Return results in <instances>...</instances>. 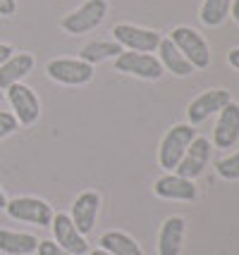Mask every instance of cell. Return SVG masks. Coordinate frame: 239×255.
Segmentation results:
<instances>
[{
  "mask_svg": "<svg viewBox=\"0 0 239 255\" xmlns=\"http://www.w3.org/2000/svg\"><path fill=\"white\" fill-rule=\"evenodd\" d=\"M5 205H7V198H5V193L0 189V210H5Z\"/></svg>",
  "mask_w": 239,
  "mask_h": 255,
  "instance_id": "f1b7e54d",
  "label": "cell"
},
{
  "mask_svg": "<svg viewBox=\"0 0 239 255\" xmlns=\"http://www.w3.org/2000/svg\"><path fill=\"white\" fill-rule=\"evenodd\" d=\"M230 100H232L230 98V91H225V89L204 91L201 96H196V98L189 103L187 120H189V124H201L204 120H208L211 115H216V112L223 110Z\"/></svg>",
  "mask_w": 239,
  "mask_h": 255,
  "instance_id": "30bf717a",
  "label": "cell"
},
{
  "mask_svg": "<svg viewBox=\"0 0 239 255\" xmlns=\"http://www.w3.org/2000/svg\"><path fill=\"white\" fill-rule=\"evenodd\" d=\"M31 69H34V55H29V53H12L0 65V91L10 89L12 84H19Z\"/></svg>",
  "mask_w": 239,
  "mask_h": 255,
  "instance_id": "9a60e30c",
  "label": "cell"
},
{
  "mask_svg": "<svg viewBox=\"0 0 239 255\" xmlns=\"http://www.w3.org/2000/svg\"><path fill=\"white\" fill-rule=\"evenodd\" d=\"M232 0H204L201 5V22L206 26H220L230 17Z\"/></svg>",
  "mask_w": 239,
  "mask_h": 255,
  "instance_id": "44dd1931",
  "label": "cell"
},
{
  "mask_svg": "<svg viewBox=\"0 0 239 255\" xmlns=\"http://www.w3.org/2000/svg\"><path fill=\"white\" fill-rule=\"evenodd\" d=\"M115 69L129 77L144 79V81H156L165 72L160 60H156L151 53H134V50H122L115 57Z\"/></svg>",
  "mask_w": 239,
  "mask_h": 255,
  "instance_id": "277c9868",
  "label": "cell"
},
{
  "mask_svg": "<svg viewBox=\"0 0 239 255\" xmlns=\"http://www.w3.org/2000/svg\"><path fill=\"white\" fill-rule=\"evenodd\" d=\"M2 98H5V96H2V91H0V100H2Z\"/></svg>",
  "mask_w": 239,
  "mask_h": 255,
  "instance_id": "4dcf8cb0",
  "label": "cell"
},
{
  "mask_svg": "<svg viewBox=\"0 0 239 255\" xmlns=\"http://www.w3.org/2000/svg\"><path fill=\"white\" fill-rule=\"evenodd\" d=\"M17 129H19L17 117H14L12 112H0V141H2V138H7V136L14 133Z\"/></svg>",
  "mask_w": 239,
  "mask_h": 255,
  "instance_id": "603a6c76",
  "label": "cell"
},
{
  "mask_svg": "<svg viewBox=\"0 0 239 255\" xmlns=\"http://www.w3.org/2000/svg\"><path fill=\"white\" fill-rule=\"evenodd\" d=\"M158 53H160V65H163L165 72H172L175 77H189L194 72L192 62L177 50V45L172 43L170 38H160Z\"/></svg>",
  "mask_w": 239,
  "mask_h": 255,
  "instance_id": "e0dca14e",
  "label": "cell"
},
{
  "mask_svg": "<svg viewBox=\"0 0 239 255\" xmlns=\"http://www.w3.org/2000/svg\"><path fill=\"white\" fill-rule=\"evenodd\" d=\"M12 53H14V50H12V45L0 43V65H2V62H5V60H7V57H10Z\"/></svg>",
  "mask_w": 239,
  "mask_h": 255,
  "instance_id": "484cf974",
  "label": "cell"
},
{
  "mask_svg": "<svg viewBox=\"0 0 239 255\" xmlns=\"http://www.w3.org/2000/svg\"><path fill=\"white\" fill-rule=\"evenodd\" d=\"M239 141V105L230 100L220 110L216 131H213V143L216 148H232Z\"/></svg>",
  "mask_w": 239,
  "mask_h": 255,
  "instance_id": "4fadbf2b",
  "label": "cell"
},
{
  "mask_svg": "<svg viewBox=\"0 0 239 255\" xmlns=\"http://www.w3.org/2000/svg\"><path fill=\"white\" fill-rule=\"evenodd\" d=\"M98 244L110 255H144L137 241L132 236H127L125 232H105Z\"/></svg>",
  "mask_w": 239,
  "mask_h": 255,
  "instance_id": "d6986e66",
  "label": "cell"
},
{
  "mask_svg": "<svg viewBox=\"0 0 239 255\" xmlns=\"http://www.w3.org/2000/svg\"><path fill=\"white\" fill-rule=\"evenodd\" d=\"M98 208H101V196L96 191H84V193H79L74 198L69 220H72V224L77 227V232L81 236H86L93 229L96 217H98Z\"/></svg>",
  "mask_w": 239,
  "mask_h": 255,
  "instance_id": "8fae6325",
  "label": "cell"
},
{
  "mask_svg": "<svg viewBox=\"0 0 239 255\" xmlns=\"http://www.w3.org/2000/svg\"><path fill=\"white\" fill-rule=\"evenodd\" d=\"M228 60H230V65H232V67H235V69L239 72V48H235V50H230Z\"/></svg>",
  "mask_w": 239,
  "mask_h": 255,
  "instance_id": "4316f807",
  "label": "cell"
},
{
  "mask_svg": "<svg viewBox=\"0 0 239 255\" xmlns=\"http://www.w3.org/2000/svg\"><path fill=\"white\" fill-rule=\"evenodd\" d=\"M50 227H53L55 244L60 246V248H65L67 253H72V255H84L86 251H89L86 239H84V236L77 232V227L72 224L69 215H65V212H57V215H53V222H50Z\"/></svg>",
  "mask_w": 239,
  "mask_h": 255,
  "instance_id": "7c38bea8",
  "label": "cell"
},
{
  "mask_svg": "<svg viewBox=\"0 0 239 255\" xmlns=\"http://www.w3.org/2000/svg\"><path fill=\"white\" fill-rule=\"evenodd\" d=\"M7 91V100H10L12 110H14V117L22 127H31V124L38 120L41 115V103H38V96L34 93V89H29L26 84H12Z\"/></svg>",
  "mask_w": 239,
  "mask_h": 255,
  "instance_id": "ba28073f",
  "label": "cell"
},
{
  "mask_svg": "<svg viewBox=\"0 0 239 255\" xmlns=\"http://www.w3.org/2000/svg\"><path fill=\"white\" fill-rule=\"evenodd\" d=\"M153 193L165 200H194L196 198V186L192 179H184L175 172H168L153 184Z\"/></svg>",
  "mask_w": 239,
  "mask_h": 255,
  "instance_id": "5bb4252c",
  "label": "cell"
},
{
  "mask_svg": "<svg viewBox=\"0 0 239 255\" xmlns=\"http://www.w3.org/2000/svg\"><path fill=\"white\" fill-rule=\"evenodd\" d=\"M208 157H211V141L204 138V136H196L189 148L184 150L180 165L175 167V174H180L184 179H196L204 174L206 165H208Z\"/></svg>",
  "mask_w": 239,
  "mask_h": 255,
  "instance_id": "9c48e42d",
  "label": "cell"
},
{
  "mask_svg": "<svg viewBox=\"0 0 239 255\" xmlns=\"http://www.w3.org/2000/svg\"><path fill=\"white\" fill-rule=\"evenodd\" d=\"M91 255H110L108 251H103V248H98V251H91Z\"/></svg>",
  "mask_w": 239,
  "mask_h": 255,
  "instance_id": "f546056e",
  "label": "cell"
},
{
  "mask_svg": "<svg viewBox=\"0 0 239 255\" xmlns=\"http://www.w3.org/2000/svg\"><path fill=\"white\" fill-rule=\"evenodd\" d=\"M17 12V0H0V17H12Z\"/></svg>",
  "mask_w": 239,
  "mask_h": 255,
  "instance_id": "d4e9b609",
  "label": "cell"
},
{
  "mask_svg": "<svg viewBox=\"0 0 239 255\" xmlns=\"http://www.w3.org/2000/svg\"><path fill=\"white\" fill-rule=\"evenodd\" d=\"M216 169H218V174H220L223 179H228V181H237L239 179V150L237 153H230V155L223 157V160H218Z\"/></svg>",
  "mask_w": 239,
  "mask_h": 255,
  "instance_id": "7402d4cb",
  "label": "cell"
},
{
  "mask_svg": "<svg viewBox=\"0 0 239 255\" xmlns=\"http://www.w3.org/2000/svg\"><path fill=\"white\" fill-rule=\"evenodd\" d=\"M158 31L141 29L134 24H115L113 26V41L122 45V50H134V53H156L160 45Z\"/></svg>",
  "mask_w": 239,
  "mask_h": 255,
  "instance_id": "52a82bcc",
  "label": "cell"
},
{
  "mask_svg": "<svg viewBox=\"0 0 239 255\" xmlns=\"http://www.w3.org/2000/svg\"><path fill=\"white\" fill-rule=\"evenodd\" d=\"M230 12H232V19L239 24V0H232V7H230Z\"/></svg>",
  "mask_w": 239,
  "mask_h": 255,
  "instance_id": "83f0119b",
  "label": "cell"
},
{
  "mask_svg": "<svg viewBox=\"0 0 239 255\" xmlns=\"http://www.w3.org/2000/svg\"><path fill=\"white\" fill-rule=\"evenodd\" d=\"M38 239L31 234L10 232V229H0V253L5 255H29L36 251Z\"/></svg>",
  "mask_w": 239,
  "mask_h": 255,
  "instance_id": "ac0fdd59",
  "label": "cell"
},
{
  "mask_svg": "<svg viewBox=\"0 0 239 255\" xmlns=\"http://www.w3.org/2000/svg\"><path fill=\"white\" fill-rule=\"evenodd\" d=\"M46 74L57 84L65 86H84L93 79V65L84 62V60H74V57H57L50 60L46 67Z\"/></svg>",
  "mask_w": 239,
  "mask_h": 255,
  "instance_id": "5b68a950",
  "label": "cell"
},
{
  "mask_svg": "<svg viewBox=\"0 0 239 255\" xmlns=\"http://www.w3.org/2000/svg\"><path fill=\"white\" fill-rule=\"evenodd\" d=\"M105 14H108V0H86L81 7L69 12L67 17H62L60 26L72 36H79V33L96 29L105 19Z\"/></svg>",
  "mask_w": 239,
  "mask_h": 255,
  "instance_id": "3957f363",
  "label": "cell"
},
{
  "mask_svg": "<svg viewBox=\"0 0 239 255\" xmlns=\"http://www.w3.org/2000/svg\"><path fill=\"white\" fill-rule=\"evenodd\" d=\"M122 53V45L117 41H91L81 48L79 60L89 62V65H98L103 60H110V57H117Z\"/></svg>",
  "mask_w": 239,
  "mask_h": 255,
  "instance_id": "ffe728a7",
  "label": "cell"
},
{
  "mask_svg": "<svg viewBox=\"0 0 239 255\" xmlns=\"http://www.w3.org/2000/svg\"><path fill=\"white\" fill-rule=\"evenodd\" d=\"M5 212L12 220L36 224V227H50V222H53V208L46 200L31 198V196H19V198L7 200Z\"/></svg>",
  "mask_w": 239,
  "mask_h": 255,
  "instance_id": "8992f818",
  "label": "cell"
},
{
  "mask_svg": "<svg viewBox=\"0 0 239 255\" xmlns=\"http://www.w3.org/2000/svg\"><path fill=\"white\" fill-rule=\"evenodd\" d=\"M184 239V220L182 217H168L158 232V255H180Z\"/></svg>",
  "mask_w": 239,
  "mask_h": 255,
  "instance_id": "2e32d148",
  "label": "cell"
},
{
  "mask_svg": "<svg viewBox=\"0 0 239 255\" xmlns=\"http://www.w3.org/2000/svg\"><path fill=\"white\" fill-rule=\"evenodd\" d=\"M36 251H38V255H72L65 248H60L55 241H38Z\"/></svg>",
  "mask_w": 239,
  "mask_h": 255,
  "instance_id": "cb8c5ba5",
  "label": "cell"
},
{
  "mask_svg": "<svg viewBox=\"0 0 239 255\" xmlns=\"http://www.w3.org/2000/svg\"><path fill=\"white\" fill-rule=\"evenodd\" d=\"M168 38H170L172 43L177 45V50L192 62L194 69L211 67V48H208V43L204 41V36L196 31V29H192V26H175Z\"/></svg>",
  "mask_w": 239,
  "mask_h": 255,
  "instance_id": "7a4b0ae2",
  "label": "cell"
},
{
  "mask_svg": "<svg viewBox=\"0 0 239 255\" xmlns=\"http://www.w3.org/2000/svg\"><path fill=\"white\" fill-rule=\"evenodd\" d=\"M194 138H196V129L194 124H175L170 131L163 136L158 148V162L165 172H175V167L180 165L184 150L189 148Z\"/></svg>",
  "mask_w": 239,
  "mask_h": 255,
  "instance_id": "6da1fadb",
  "label": "cell"
}]
</instances>
